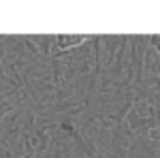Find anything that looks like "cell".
<instances>
[{
  "label": "cell",
  "instance_id": "obj_1",
  "mask_svg": "<svg viewBox=\"0 0 160 158\" xmlns=\"http://www.w3.org/2000/svg\"><path fill=\"white\" fill-rule=\"evenodd\" d=\"M85 40H87V36H66V34H60V36H57L55 43H57L58 49L68 51V49H72V47L81 45Z\"/></svg>",
  "mask_w": 160,
  "mask_h": 158
},
{
  "label": "cell",
  "instance_id": "obj_2",
  "mask_svg": "<svg viewBox=\"0 0 160 158\" xmlns=\"http://www.w3.org/2000/svg\"><path fill=\"white\" fill-rule=\"evenodd\" d=\"M151 45L160 53V36H152V38H151Z\"/></svg>",
  "mask_w": 160,
  "mask_h": 158
}]
</instances>
